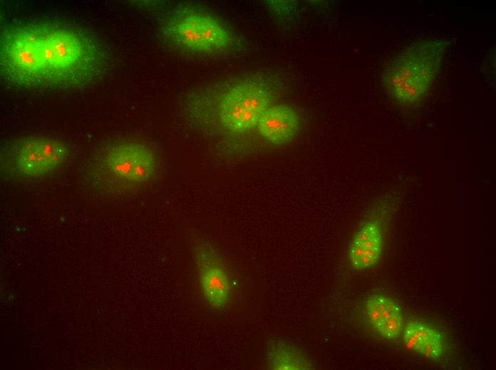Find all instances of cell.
I'll use <instances>...</instances> for the list:
<instances>
[{
    "mask_svg": "<svg viewBox=\"0 0 496 370\" xmlns=\"http://www.w3.org/2000/svg\"><path fill=\"white\" fill-rule=\"evenodd\" d=\"M40 83L74 82L94 69L96 55L86 38L54 25L34 26Z\"/></svg>",
    "mask_w": 496,
    "mask_h": 370,
    "instance_id": "6da1fadb",
    "label": "cell"
},
{
    "mask_svg": "<svg viewBox=\"0 0 496 370\" xmlns=\"http://www.w3.org/2000/svg\"><path fill=\"white\" fill-rule=\"evenodd\" d=\"M443 49L439 41H422L391 59L383 74V83L391 97L405 106L419 102L435 80Z\"/></svg>",
    "mask_w": 496,
    "mask_h": 370,
    "instance_id": "7a4b0ae2",
    "label": "cell"
},
{
    "mask_svg": "<svg viewBox=\"0 0 496 370\" xmlns=\"http://www.w3.org/2000/svg\"><path fill=\"white\" fill-rule=\"evenodd\" d=\"M156 171V157L149 147L140 142L120 141L103 150L89 175L100 190L117 193L148 183Z\"/></svg>",
    "mask_w": 496,
    "mask_h": 370,
    "instance_id": "3957f363",
    "label": "cell"
},
{
    "mask_svg": "<svg viewBox=\"0 0 496 370\" xmlns=\"http://www.w3.org/2000/svg\"><path fill=\"white\" fill-rule=\"evenodd\" d=\"M69 153L65 143L53 138H21L3 147L1 167L7 176L21 179L39 178L60 168Z\"/></svg>",
    "mask_w": 496,
    "mask_h": 370,
    "instance_id": "277c9868",
    "label": "cell"
},
{
    "mask_svg": "<svg viewBox=\"0 0 496 370\" xmlns=\"http://www.w3.org/2000/svg\"><path fill=\"white\" fill-rule=\"evenodd\" d=\"M273 105V96L263 83L243 80L225 89L220 95L218 114L223 126L233 132L257 127L263 113Z\"/></svg>",
    "mask_w": 496,
    "mask_h": 370,
    "instance_id": "5b68a950",
    "label": "cell"
},
{
    "mask_svg": "<svg viewBox=\"0 0 496 370\" xmlns=\"http://www.w3.org/2000/svg\"><path fill=\"white\" fill-rule=\"evenodd\" d=\"M164 31L174 43L193 52L221 51L232 43L230 31L221 21L197 11L187 12L170 19Z\"/></svg>",
    "mask_w": 496,
    "mask_h": 370,
    "instance_id": "8992f818",
    "label": "cell"
},
{
    "mask_svg": "<svg viewBox=\"0 0 496 370\" xmlns=\"http://www.w3.org/2000/svg\"><path fill=\"white\" fill-rule=\"evenodd\" d=\"M376 206L359 225L348 250V260L354 270H364L376 265L383 249V212Z\"/></svg>",
    "mask_w": 496,
    "mask_h": 370,
    "instance_id": "52a82bcc",
    "label": "cell"
},
{
    "mask_svg": "<svg viewBox=\"0 0 496 370\" xmlns=\"http://www.w3.org/2000/svg\"><path fill=\"white\" fill-rule=\"evenodd\" d=\"M194 248L205 300L214 308H223L230 297L228 275L215 251L209 244L199 242Z\"/></svg>",
    "mask_w": 496,
    "mask_h": 370,
    "instance_id": "ba28073f",
    "label": "cell"
},
{
    "mask_svg": "<svg viewBox=\"0 0 496 370\" xmlns=\"http://www.w3.org/2000/svg\"><path fill=\"white\" fill-rule=\"evenodd\" d=\"M365 317L375 332L388 340L401 336L405 324L401 307L392 297L384 294L369 295L364 304Z\"/></svg>",
    "mask_w": 496,
    "mask_h": 370,
    "instance_id": "9c48e42d",
    "label": "cell"
},
{
    "mask_svg": "<svg viewBox=\"0 0 496 370\" xmlns=\"http://www.w3.org/2000/svg\"><path fill=\"white\" fill-rule=\"evenodd\" d=\"M401 336L407 349L429 359L439 361L445 355V337L425 322L415 319L405 322Z\"/></svg>",
    "mask_w": 496,
    "mask_h": 370,
    "instance_id": "30bf717a",
    "label": "cell"
},
{
    "mask_svg": "<svg viewBox=\"0 0 496 370\" xmlns=\"http://www.w3.org/2000/svg\"><path fill=\"white\" fill-rule=\"evenodd\" d=\"M257 127L259 134L270 143L283 145L296 136L299 117L291 107L286 105H273L263 113Z\"/></svg>",
    "mask_w": 496,
    "mask_h": 370,
    "instance_id": "8fae6325",
    "label": "cell"
},
{
    "mask_svg": "<svg viewBox=\"0 0 496 370\" xmlns=\"http://www.w3.org/2000/svg\"><path fill=\"white\" fill-rule=\"evenodd\" d=\"M268 358L274 369H309L311 366L300 351L284 343H273L269 349Z\"/></svg>",
    "mask_w": 496,
    "mask_h": 370,
    "instance_id": "7c38bea8",
    "label": "cell"
}]
</instances>
